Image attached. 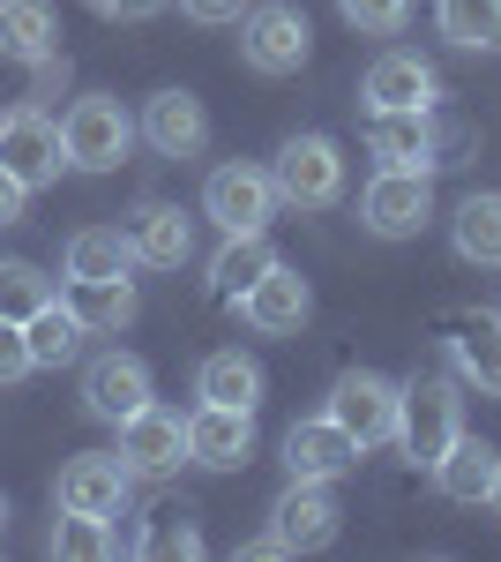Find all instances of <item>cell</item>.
<instances>
[{"mask_svg":"<svg viewBox=\"0 0 501 562\" xmlns=\"http://www.w3.org/2000/svg\"><path fill=\"white\" fill-rule=\"evenodd\" d=\"M127 150H135V113H127L121 98L90 90V98H76V105L60 113V158H68L76 173H113Z\"/></svg>","mask_w":501,"mask_h":562,"instance_id":"1","label":"cell"},{"mask_svg":"<svg viewBox=\"0 0 501 562\" xmlns=\"http://www.w3.org/2000/svg\"><path fill=\"white\" fill-rule=\"evenodd\" d=\"M457 435H464V397L449 375H419V383L397 390V450L412 465H434Z\"/></svg>","mask_w":501,"mask_h":562,"instance_id":"2","label":"cell"},{"mask_svg":"<svg viewBox=\"0 0 501 562\" xmlns=\"http://www.w3.org/2000/svg\"><path fill=\"white\" fill-rule=\"evenodd\" d=\"M307 53H315V31H307V15L293 0H262V8L240 15V60L254 76H299Z\"/></svg>","mask_w":501,"mask_h":562,"instance_id":"3","label":"cell"},{"mask_svg":"<svg viewBox=\"0 0 501 562\" xmlns=\"http://www.w3.org/2000/svg\"><path fill=\"white\" fill-rule=\"evenodd\" d=\"M277 203H299V211H330L344 203V150H337L330 135H293V143H277Z\"/></svg>","mask_w":501,"mask_h":562,"instance_id":"4","label":"cell"},{"mask_svg":"<svg viewBox=\"0 0 501 562\" xmlns=\"http://www.w3.org/2000/svg\"><path fill=\"white\" fill-rule=\"evenodd\" d=\"M360 225L375 233V240H419L426 225H434V173H397V166H382L367 180V195H360Z\"/></svg>","mask_w":501,"mask_h":562,"instance_id":"5","label":"cell"},{"mask_svg":"<svg viewBox=\"0 0 501 562\" xmlns=\"http://www.w3.org/2000/svg\"><path fill=\"white\" fill-rule=\"evenodd\" d=\"M330 420L360 450H375V442H397V383L375 375V368H344L330 383Z\"/></svg>","mask_w":501,"mask_h":562,"instance_id":"6","label":"cell"},{"mask_svg":"<svg viewBox=\"0 0 501 562\" xmlns=\"http://www.w3.org/2000/svg\"><path fill=\"white\" fill-rule=\"evenodd\" d=\"M203 217L217 233H262L277 217V180H270V166H217L203 180Z\"/></svg>","mask_w":501,"mask_h":562,"instance_id":"7","label":"cell"},{"mask_svg":"<svg viewBox=\"0 0 501 562\" xmlns=\"http://www.w3.org/2000/svg\"><path fill=\"white\" fill-rule=\"evenodd\" d=\"M367 150L397 173H434V166H457V128H434V113H375L367 121Z\"/></svg>","mask_w":501,"mask_h":562,"instance_id":"8","label":"cell"},{"mask_svg":"<svg viewBox=\"0 0 501 562\" xmlns=\"http://www.w3.org/2000/svg\"><path fill=\"white\" fill-rule=\"evenodd\" d=\"M121 465L135 480H166L187 465V420L172 413V405H143V413H127L121 420Z\"/></svg>","mask_w":501,"mask_h":562,"instance_id":"9","label":"cell"},{"mask_svg":"<svg viewBox=\"0 0 501 562\" xmlns=\"http://www.w3.org/2000/svg\"><path fill=\"white\" fill-rule=\"evenodd\" d=\"M344 510H337L330 480H293L277 503H270V532H277V548L285 555H315V548H330Z\"/></svg>","mask_w":501,"mask_h":562,"instance_id":"10","label":"cell"},{"mask_svg":"<svg viewBox=\"0 0 501 562\" xmlns=\"http://www.w3.org/2000/svg\"><path fill=\"white\" fill-rule=\"evenodd\" d=\"M232 307H240V323L262 330V338H293L299 323L315 315V293H307V278H299L293 262H270V270H262Z\"/></svg>","mask_w":501,"mask_h":562,"instance_id":"11","label":"cell"},{"mask_svg":"<svg viewBox=\"0 0 501 562\" xmlns=\"http://www.w3.org/2000/svg\"><path fill=\"white\" fill-rule=\"evenodd\" d=\"M254 458V413L240 405H195L187 413V465H209V473H240Z\"/></svg>","mask_w":501,"mask_h":562,"instance_id":"12","label":"cell"},{"mask_svg":"<svg viewBox=\"0 0 501 562\" xmlns=\"http://www.w3.org/2000/svg\"><path fill=\"white\" fill-rule=\"evenodd\" d=\"M0 166L23 180L31 195L60 180V166H68V158H60V128L45 121L38 105H23V113H8V121H0Z\"/></svg>","mask_w":501,"mask_h":562,"instance_id":"13","label":"cell"},{"mask_svg":"<svg viewBox=\"0 0 501 562\" xmlns=\"http://www.w3.org/2000/svg\"><path fill=\"white\" fill-rule=\"evenodd\" d=\"M150 405V368L135 360V352H98L83 368V413L90 420H105V428H121L127 413H143Z\"/></svg>","mask_w":501,"mask_h":562,"instance_id":"14","label":"cell"},{"mask_svg":"<svg viewBox=\"0 0 501 562\" xmlns=\"http://www.w3.org/2000/svg\"><path fill=\"white\" fill-rule=\"evenodd\" d=\"M135 135L158 150V158H203L209 143V113L195 90H158L150 105H143V121H135Z\"/></svg>","mask_w":501,"mask_h":562,"instance_id":"15","label":"cell"},{"mask_svg":"<svg viewBox=\"0 0 501 562\" xmlns=\"http://www.w3.org/2000/svg\"><path fill=\"white\" fill-rule=\"evenodd\" d=\"M127 487H135V473L121 465V450H113V458L83 450V458H68V465H60V487H53V503H60V510H90V518H121Z\"/></svg>","mask_w":501,"mask_h":562,"instance_id":"16","label":"cell"},{"mask_svg":"<svg viewBox=\"0 0 501 562\" xmlns=\"http://www.w3.org/2000/svg\"><path fill=\"white\" fill-rule=\"evenodd\" d=\"M360 458H367V450L337 428L330 413H315V420H293V428H285V473H293V480H344Z\"/></svg>","mask_w":501,"mask_h":562,"instance_id":"17","label":"cell"},{"mask_svg":"<svg viewBox=\"0 0 501 562\" xmlns=\"http://www.w3.org/2000/svg\"><path fill=\"white\" fill-rule=\"evenodd\" d=\"M367 113H434L442 105V76L419 60V53H382L367 68Z\"/></svg>","mask_w":501,"mask_h":562,"instance_id":"18","label":"cell"},{"mask_svg":"<svg viewBox=\"0 0 501 562\" xmlns=\"http://www.w3.org/2000/svg\"><path fill=\"white\" fill-rule=\"evenodd\" d=\"M0 60H23V68H53L60 60L53 0H0Z\"/></svg>","mask_w":501,"mask_h":562,"instance_id":"19","label":"cell"},{"mask_svg":"<svg viewBox=\"0 0 501 562\" xmlns=\"http://www.w3.org/2000/svg\"><path fill=\"white\" fill-rule=\"evenodd\" d=\"M434 487L449 495V503H494V480H501V450L494 442H479V435H457L434 465Z\"/></svg>","mask_w":501,"mask_h":562,"instance_id":"20","label":"cell"},{"mask_svg":"<svg viewBox=\"0 0 501 562\" xmlns=\"http://www.w3.org/2000/svg\"><path fill=\"white\" fill-rule=\"evenodd\" d=\"M127 240H135V262H150V270H180L195 256V225L180 203H143L127 217Z\"/></svg>","mask_w":501,"mask_h":562,"instance_id":"21","label":"cell"},{"mask_svg":"<svg viewBox=\"0 0 501 562\" xmlns=\"http://www.w3.org/2000/svg\"><path fill=\"white\" fill-rule=\"evenodd\" d=\"M60 307L83 323L90 338H113L135 323V278H68L60 285Z\"/></svg>","mask_w":501,"mask_h":562,"instance_id":"22","label":"cell"},{"mask_svg":"<svg viewBox=\"0 0 501 562\" xmlns=\"http://www.w3.org/2000/svg\"><path fill=\"white\" fill-rule=\"evenodd\" d=\"M449 360H457L464 383H479L487 397H501V315H457V338H449Z\"/></svg>","mask_w":501,"mask_h":562,"instance_id":"23","label":"cell"},{"mask_svg":"<svg viewBox=\"0 0 501 562\" xmlns=\"http://www.w3.org/2000/svg\"><path fill=\"white\" fill-rule=\"evenodd\" d=\"M449 240H457L464 262L501 270V188H487V195H464L457 217H449Z\"/></svg>","mask_w":501,"mask_h":562,"instance_id":"24","label":"cell"},{"mask_svg":"<svg viewBox=\"0 0 501 562\" xmlns=\"http://www.w3.org/2000/svg\"><path fill=\"white\" fill-rule=\"evenodd\" d=\"M135 270V240L121 225H83L60 256V278H127Z\"/></svg>","mask_w":501,"mask_h":562,"instance_id":"25","label":"cell"},{"mask_svg":"<svg viewBox=\"0 0 501 562\" xmlns=\"http://www.w3.org/2000/svg\"><path fill=\"white\" fill-rule=\"evenodd\" d=\"M195 397H209V405H240V413H254L262 405V360L254 352H209L203 375H195Z\"/></svg>","mask_w":501,"mask_h":562,"instance_id":"26","label":"cell"},{"mask_svg":"<svg viewBox=\"0 0 501 562\" xmlns=\"http://www.w3.org/2000/svg\"><path fill=\"white\" fill-rule=\"evenodd\" d=\"M270 262H277V248H270L262 233H225V248L209 256V293H217V301H240Z\"/></svg>","mask_w":501,"mask_h":562,"instance_id":"27","label":"cell"},{"mask_svg":"<svg viewBox=\"0 0 501 562\" xmlns=\"http://www.w3.org/2000/svg\"><path fill=\"white\" fill-rule=\"evenodd\" d=\"M434 23L464 53H501V0H434Z\"/></svg>","mask_w":501,"mask_h":562,"instance_id":"28","label":"cell"},{"mask_svg":"<svg viewBox=\"0 0 501 562\" xmlns=\"http://www.w3.org/2000/svg\"><path fill=\"white\" fill-rule=\"evenodd\" d=\"M23 338H31V368H68V360H83V338H90V330L60 301H53V307H38V315L23 323Z\"/></svg>","mask_w":501,"mask_h":562,"instance_id":"29","label":"cell"},{"mask_svg":"<svg viewBox=\"0 0 501 562\" xmlns=\"http://www.w3.org/2000/svg\"><path fill=\"white\" fill-rule=\"evenodd\" d=\"M135 555H158V562H187L203 555V532H195V510L187 503H158L150 518H143V532H135Z\"/></svg>","mask_w":501,"mask_h":562,"instance_id":"30","label":"cell"},{"mask_svg":"<svg viewBox=\"0 0 501 562\" xmlns=\"http://www.w3.org/2000/svg\"><path fill=\"white\" fill-rule=\"evenodd\" d=\"M60 293H53V278H45L38 262H0V323H31L38 307H53Z\"/></svg>","mask_w":501,"mask_h":562,"instance_id":"31","label":"cell"},{"mask_svg":"<svg viewBox=\"0 0 501 562\" xmlns=\"http://www.w3.org/2000/svg\"><path fill=\"white\" fill-rule=\"evenodd\" d=\"M53 555H68V562H98V555H113V518H90V510H60V525H53Z\"/></svg>","mask_w":501,"mask_h":562,"instance_id":"32","label":"cell"},{"mask_svg":"<svg viewBox=\"0 0 501 562\" xmlns=\"http://www.w3.org/2000/svg\"><path fill=\"white\" fill-rule=\"evenodd\" d=\"M337 8H344V23L367 31V38H397V31L412 23V0H337Z\"/></svg>","mask_w":501,"mask_h":562,"instance_id":"33","label":"cell"},{"mask_svg":"<svg viewBox=\"0 0 501 562\" xmlns=\"http://www.w3.org/2000/svg\"><path fill=\"white\" fill-rule=\"evenodd\" d=\"M23 375H38L31 368V338H23V323H0V390L23 383Z\"/></svg>","mask_w":501,"mask_h":562,"instance_id":"34","label":"cell"},{"mask_svg":"<svg viewBox=\"0 0 501 562\" xmlns=\"http://www.w3.org/2000/svg\"><path fill=\"white\" fill-rule=\"evenodd\" d=\"M254 0H180V15H195V23H240Z\"/></svg>","mask_w":501,"mask_h":562,"instance_id":"35","label":"cell"},{"mask_svg":"<svg viewBox=\"0 0 501 562\" xmlns=\"http://www.w3.org/2000/svg\"><path fill=\"white\" fill-rule=\"evenodd\" d=\"M98 15H113V23H150L158 8H172V0H90Z\"/></svg>","mask_w":501,"mask_h":562,"instance_id":"36","label":"cell"},{"mask_svg":"<svg viewBox=\"0 0 501 562\" xmlns=\"http://www.w3.org/2000/svg\"><path fill=\"white\" fill-rule=\"evenodd\" d=\"M23 203H31V188L0 166V225H23Z\"/></svg>","mask_w":501,"mask_h":562,"instance_id":"37","label":"cell"},{"mask_svg":"<svg viewBox=\"0 0 501 562\" xmlns=\"http://www.w3.org/2000/svg\"><path fill=\"white\" fill-rule=\"evenodd\" d=\"M0 540H8V495H0Z\"/></svg>","mask_w":501,"mask_h":562,"instance_id":"38","label":"cell"},{"mask_svg":"<svg viewBox=\"0 0 501 562\" xmlns=\"http://www.w3.org/2000/svg\"><path fill=\"white\" fill-rule=\"evenodd\" d=\"M494 503H501V480H494Z\"/></svg>","mask_w":501,"mask_h":562,"instance_id":"39","label":"cell"}]
</instances>
